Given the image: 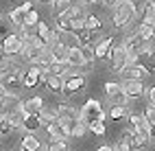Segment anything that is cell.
<instances>
[{
  "label": "cell",
  "instance_id": "6da1fadb",
  "mask_svg": "<svg viewBox=\"0 0 155 151\" xmlns=\"http://www.w3.org/2000/svg\"><path fill=\"white\" fill-rule=\"evenodd\" d=\"M24 72L26 70L18 64H5L0 66V83L5 86L9 94H18L20 88L24 86Z\"/></svg>",
  "mask_w": 155,
  "mask_h": 151
},
{
  "label": "cell",
  "instance_id": "7a4b0ae2",
  "mask_svg": "<svg viewBox=\"0 0 155 151\" xmlns=\"http://www.w3.org/2000/svg\"><path fill=\"white\" fill-rule=\"evenodd\" d=\"M138 5H136V0H118L116 7H114V26L116 29H122V26H127L133 18L138 15Z\"/></svg>",
  "mask_w": 155,
  "mask_h": 151
},
{
  "label": "cell",
  "instance_id": "3957f363",
  "mask_svg": "<svg viewBox=\"0 0 155 151\" xmlns=\"http://www.w3.org/2000/svg\"><path fill=\"white\" fill-rule=\"evenodd\" d=\"M79 118L90 127V125L98 123V120H105V109H103V105L96 99H87L85 105L81 107V112H79Z\"/></svg>",
  "mask_w": 155,
  "mask_h": 151
},
{
  "label": "cell",
  "instance_id": "277c9868",
  "mask_svg": "<svg viewBox=\"0 0 155 151\" xmlns=\"http://www.w3.org/2000/svg\"><path fill=\"white\" fill-rule=\"evenodd\" d=\"M85 83H87V79H85L83 75H79V72H68V75L64 77V92H61V94H66V99H70V96L79 94L81 90L85 88Z\"/></svg>",
  "mask_w": 155,
  "mask_h": 151
},
{
  "label": "cell",
  "instance_id": "5b68a950",
  "mask_svg": "<svg viewBox=\"0 0 155 151\" xmlns=\"http://www.w3.org/2000/svg\"><path fill=\"white\" fill-rule=\"evenodd\" d=\"M22 46H24V39H22V35H20V33H13V31H11L7 37H2V48H5V53H7L9 59L22 53Z\"/></svg>",
  "mask_w": 155,
  "mask_h": 151
},
{
  "label": "cell",
  "instance_id": "8992f818",
  "mask_svg": "<svg viewBox=\"0 0 155 151\" xmlns=\"http://www.w3.org/2000/svg\"><path fill=\"white\" fill-rule=\"evenodd\" d=\"M109 59H111V70L116 75H120L122 70L127 68V64L131 62L129 59V55H127V48L125 46H114V50H111V55H109Z\"/></svg>",
  "mask_w": 155,
  "mask_h": 151
},
{
  "label": "cell",
  "instance_id": "52a82bcc",
  "mask_svg": "<svg viewBox=\"0 0 155 151\" xmlns=\"http://www.w3.org/2000/svg\"><path fill=\"white\" fill-rule=\"evenodd\" d=\"M147 44H149V42H147V39H142L138 33L129 35V37L125 39V42H122V46L127 48V55H129V59H131V62H138V55L142 53V48L147 46Z\"/></svg>",
  "mask_w": 155,
  "mask_h": 151
},
{
  "label": "cell",
  "instance_id": "ba28073f",
  "mask_svg": "<svg viewBox=\"0 0 155 151\" xmlns=\"http://www.w3.org/2000/svg\"><path fill=\"white\" fill-rule=\"evenodd\" d=\"M35 31H37L39 39H42L44 44H48V46H53L55 42H59V31H57V29H50L44 20H39V22H37Z\"/></svg>",
  "mask_w": 155,
  "mask_h": 151
},
{
  "label": "cell",
  "instance_id": "9c48e42d",
  "mask_svg": "<svg viewBox=\"0 0 155 151\" xmlns=\"http://www.w3.org/2000/svg\"><path fill=\"white\" fill-rule=\"evenodd\" d=\"M120 75H125V79H140V81H144L151 72L144 68V64H140V62H129L127 68L122 70Z\"/></svg>",
  "mask_w": 155,
  "mask_h": 151
},
{
  "label": "cell",
  "instance_id": "30bf717a",
  "mask_svg": "<svg viewBox=\"0 0 155 151\" xmlns=\"http://www.w3.org/2000/svg\"><path fill=\"white\" fill-rule=\"evenodd\" d=\"M122 90L127 92L129 99H140L147 92V88H144V83L140 79H125V81H122Z\"/></svg>",
  "mask_w": 155,
  "mask_h": 151
},
{
  "label": "cell",
  "instance_id": "8fae6325",
  "mask_svg": "<svg viewBox=\"0 0 155 151\" xmlns=\"http://www.w3.org/2000/svg\"><path fill=\"white\" fill-rule=\"evenodd\" d=\"M111 50H114V37H111V35H105L101 42H96V46H94V55H96V59H105V57L109 59Z\"/></svg>",
  "mask_w": 155,
  "mask_h": 151
},
{
  "label": "cell",
  "instance_id": "7c38bea8",
  "mask_svg": "<svg viewBox=\"0 0 155 151\" xmlns=\"http://www.w3.org/2000/svg\"><path fill=\"white\" fill-rule=\"evenodd\" d=\"M39 79H42V68L35 66V64H31L26 68V72H24V88H35L39 86Z\"/></svg>",
  "mask_w": 155,
  "mask_h": 151
},
{
  "label": "cell",
  "instance_id": "4fadbf2b",
  "mask_svg": "<svg viewBox=\"0 0 155 151\" xmlns=\"http://www.w3.org/2000/svg\"><path fill=\"white\" fill-rule=\"evenodd\" d=\"M68 64H70V68H83L85 66L83 46H70L68 48Z\"/></svg>",
  "mask_w": 155,
  "mask_h": 151
},
{
  "label": "cell",
  "instance_id": "5bb4252c",
  "mask_svg": "<svg viewBox=\"0 0 155 151\" xmlns=\"http://www.w3.org/2000/svg\"><path fill=\"white\" fill-rule=\"evenodd\" d=\"M138 62L144 64V68L149 70V72H155V48H151L149 44L142 48V53L138 55Z\"/></svg>",
  "mask_w": 155,
  "mask_h": 151
},
{
  "label": "cell",
  "instance_id": "9a60e30c",
  "mask_svg": "<svg viewBox=\"0 0 155 151\" xmlns=\"http://www.w3.org/2000/svg\"><path fill=\"white\" fill-rule=\"evenodd\" d=\"M44 123H42V116L39 114H24V120H22V129L24 132H31L35 134L37 129H42Z\"/></svg>",
  "mask_w": 155,
  "mask_h": 151
},
{
  "label": "cell",
  "instance_id": "2e32d148",
  "mask_svg": "<svg viewBox=\"0 0 155 151\" xmlns=\"http://www.w3.org/2000/svg\"><path fill=\"white\" fill-rule=\"evenodd\" d=\"M44 88H46V92H50V94H61V92H64V77L50 72L48 79H46V83H44Z\"/></svg>",
  "mask_w": 155,
  "mask_h": 151
},
{
  "label": "cell",
  "instance_id": "e0dca14e",
  "mask_svg": "<svg viewBox=\"0 0 155 151\" xmlns=\"http://www.w3.org/2000/svg\"><path fill=\"white\" fill-rule=\"evenodd\" d=\"M22 109L26 114H39L44 109V99L42 96H31V99L22 101Z\"/></svg>",
  "mask_w": 155,
  "mask_h": 151
},
{
  "label": "cell",
  "instance_id": "ac0fdd59",
  "mask_svg": "<svg viewBox=\"0 0 155 151\" xmlns=\"http://www.w3.org/2000/svg\"><path fill=\"white\" fill-rule=\"evenodd\" d=\"M68 48L64 42H55L53 46H50V55H53V62H68Z\"/></svg>",
  "mask_w": 155,
  "mask_h": 151
},
{
  "label": "cell",
  "instance_id": "d6986e66",
  "mask_svg": "<svg viewBox=\"0 0 155 151\" xmlns=\"http://www.w3.org/2000/svg\"><path fill=\"white\" fill-rule=\"evenodd\" d=\"M149 143H151L149 127H138L136 129V138H133V149H144Z\"/></svg>",
  "mask_w": 155,
  "mask_h": 151
},
{
  "label": "cell",
  "instance_id": "ffe728a7",
  "mask_svg": "<svg viewBox=\"0 0 155 151\" xmlns=\"http://www.w3.org/2000/svg\"><path fill=\"white\" fill-rule=\"evenodd\" d=\"M9 22H11L15 29H20V26H22L24 24V18H26V9L22 7V5H18L15 9H11V11H9Z\"/></svg>",
  "mask_w": 155,
  "mask_h": 151
},
{
  "label": "cell",
  "instance_id": "44dd1931",
  "mask_svg": "<svg viewBox=\"0 0 155 151\" xmlns=\"http://www.w3.org/2000/svg\"><path fill=\"white\" fill-rule=\"evenodd\" d=\"M44 127H46L48 138H70V136H68V132H66L64 127H61L59 120H53V123H48V125H44Z\"/></svg>",
  "mask_w": 155,
  "mask_h": 151
},
{
  "label": "cell",
  "instance_id": "7402d4cb",
  "mask_svg": "<svg viewBox=\"0 0 155 151\" xmlns=\"http://www.w3.org/2000/svg\"><path fill=\"white\" fill-rule=\"evenodd\" d=\"M22 149L24 151H37V149H42V140H39L35 134L26 132L24 138H22Z\"/></svg>",
  "mask_w": 155,
  "mask_h": 151
},
{
  "label": "cell",
  "instance_id": "603a6c76",
  "mask_svg": "<svg viewBox=\"0 0 155 151\" xmlns=\"http://www.w3.org/2000/svg\"><path fill=\"white\" fill-rule=\"evenodd\" d=\"M142 22H149V24L155 26V0L144 2V9H142Z\"/></svg>",
  "mask_w": 155,
  "mask_h": 151
},
{
  "label": "cell",
  "instance_id": "cb8c5ba5",
  "mask_svg": "<svg viewBox=\"0 0 155 151\" xmlns=\"http://www.w3.org/2000/svg\"><path fill=\"white\" fill-rule=\"evenodd\" d=\"M136 33H138L142 39H147V42H149V39H153V37H155V26H153V24H149V22H140V24H138V29H136Z\"/></svg>",
  "mask_w": 155,
  "mask_h": 151
},
{
  "label": "cell",
  "instance_id": "d4e9b609",
  "mask_svg": "<svg viewBox=\"0 0 155 151\" xmlns=\"http://www.w3.org/2000/svg\"><path fill=\"white\" fill-rule=\"evenodd\" d=\"M64 13H66L70 20H85V15H87L83 5H70L68 11H64Z\"/></svg>",
  "mask_w": 155,
  "mask_h": 151
},
{
  "label": "cell",
  "instance_id": "484cf974",
  "mask_svg": "<svg viewBox=\"0 0 155 151\" xmlns=\"http://www.w3.org/2000/svg\"><path fill=\"white\" fill-rule=\"evenodd\" d=\"M48 70H50V72H53V75L66 77V75L70 72V64H68V62H50Z\"/></svg>",
  "mask_w": 155,
  "mask_h": 151
},
{
  "label": "cell",
  "instance_id": "4316f807",
  "mask_svg": "<svg viewBox=\"0 0 155 151\" xmlns=\"http://www.w3.org/2000/svg\"><path fill=\"white\" fill-rule=\"evenodd\" d=\"M85 26L90 29L92 33H101L103 31V22L98 20V15H94V13H87L85 15Z\"/></svg>",
  "mask_w": 155,
  "mask_h": 151
},
{
  "label": "cell",
  "instance_id": "83f0119b",
  "mask_svg": "<svg viewBox=\"0 0 155 151\" xmlns=\"http://www.w3.org/2000/svg\"><path fill=\"white\" fill-rule=\"evenodd\" d=\"M55 29L59 33H70L72 31V22H70V18L66 15V13H61V15H57V22H55Z\"/></svg>",
  "mask_w": 155,
  "mask_h": 151
},
{
  "label": "cell",
  "instance_id": "f1b7e54d",
  "mask_svg": "<svg viewBox=\"0 0 155 151\" xmlns=\"http://www.w3.org/2000/svg\"><path fill=\"white\" fill-rule=\"evenodd\" d=\"M70 138H50L48 143V151H64V149H70Z\"/></svg>",
  "mask_w": 155,
  "mask_h": 151
},
{
  "label": "cell",
  "instance_id": "f546056e",
  "mask_svg": "<svg viewBox=\"0 0 155 151\" xmlns=\"http://www.w3.org/2000/svg\"><path fill=\"white\" fill-rule=\"evenodd\" d=\"M107 99H109V103H111V105H127V103H129V96H127V92H125L122 88L118 90L116 94L107 96Z\"/></svg>",
  "mask_w": 155,
  "mask_h": 151
},
{
  "label": "cell",
  "instance_id": "4dcf8cb0",
  "mask_svg": "<svg viewBox=\"0 0 155 151\" xmlns=\"http://www.w3.org/2000/svg\"><path fill=\"white\" fill-rule=\"evenodd\" d=\"M87 129H90V127H87V125L83 123V120L79 118L77 123L72 125V129H70V138H81V136H85V132H87Z\"/></svg>",
  "mask_w": 155,
  "mask_h": 151
},
{
  "label": "cell",
  "instance_id": "1f68e13d",
  "mask_svg": "<svg viewBox=\"0 0 155 151\" xmlns=\"http://www.w3.org/2000/svg\"><path fill=\"white\" fill-rule=\"evenodd\" d=\"M13 129H15V125L11 123V118H9V116H0V136L5 138V136L11 134Z\"/></svg>",
  "mask_w": 155,
  "mask_h": 151
},
{
  "label": "cell",
  "instance_id": "d6a6232c",
  "mask_svg": "<svg viewBox=\"0 0 155 151\" xmlns=\"http://www.w3.org/2000/svg\"><path fill=\"white\" fill-rule=\"evenodd\" d=\"M50 2H53V13L57 18V15H61L64 11H68V7L72 5V0H50Z\"/></svg>",
  "mask_w": 155,
  "mask_h": 151
},
{
  "label": "cell",
  "instance_id": "836d02e7",
  "mask_svg": "<svg viewBox=\"0 0 155 151\" xmlns=\"http://www.w3.org/2000/svg\"><path fill=\"white\" fill-rule=\"evenodd\" d=\"M83 59H85V68H87V70H92V68H94V62H96L94 48H90V46H83Z\"/></svg>",
  "mask_w": 155,
  "mask_h": 151
},
{
  "label": "cell",
  "instance_id": "e575fe53",
  "mask_svg": "<svg viewBox=\"0 0 155 151\" xmlns=\"http://www.w3.org/2000/svg\"><path fill=\"white\" fill-rule=\"evenodd\" d=\"M129 127L138 129V127H149L147 118H144L142 114H129Z\"/></svg>",
  "mask_w": 155,
  "mask_h": 151
},
{
  "label": "cell",
  "instance_id": "d590c367",
  "mask_svg": "<svg viewBox=\"0 0 155 151\" xmlns=\"http://www.w3.org/2000/svg\"><path fill=\"white\" fill-rule=\"evenodd\" d=\"M109 116H111L114 120L125 118V116H127V105H111V109H109Z\"/></svg>",
  "mask_w": 155,
  "mask_h": 151
},
{
  "label": "cell",
  "instance_id": "8d00e7d4",
  "mask_svg": "<svg viewBox=\"0 0 155 151\" xmlns=\"http://www.w3.org/2000/svg\"><path fill=\"white\" fill-rule=\"evenodd\" d=\"M39 22V13L35 11V9H31V11H26V18H24V24H31V26H37Z\"/></svg>",
  "mask_w": 155,
  "mask_h": 151
},
{
  "label": "cell",
  "instance_id": "74e56055",
  "mask_svg": "<svg viewBox=\"0 0 155 151\" xmlns=\"http://www.w3.org/2000/svg\"><path fill=\"white\" fill-rule=\"evenodd\" d=\"M142 116L147 118V123H155V103H149L147 107H144Z\"/></svg>",
  "mask_w": 155,
  "mask_h": 151
},
{
  "label": "cell",
  "instance_id": "f35d334b",
  "mask_svg": "<svg viewBox=\"0 0 155 151\" xmlns=\"http://www.w3.org/2000/svg\"><path fill=\"white\" fill-rule=\"evenodd\" d=\"M90 132H94L96 136H105V132H107V127H105V120H98V123L90 125Z\"/></svg>",
  "mask_w": 155,
  "mask_h": 151
},
{
  "label": "cell",
  "instance_id": "ab89813d",
  "mask_svg": "<svg viewBox=\"0 0 155 151\" xmlns=\"http://www.w3.org/2000/svg\"><path fill=\"white\" fill-rule=\"evenodd\" d=\"M11 22H9V18L7 20H2V18H0V37H7L9 33H11Z\"/></svg>",
  "mask_w": 155,
  "mask_h": 151
},
{
  "label": "cell",
  "instance_id": "60d3db41",
  "mask_svg": "<svg viewBox=\"0 0 155 151\" xmlns=\"http://www.w3.org/2000/svg\"><path fill=\"white\" fill-rule=\"evenodd\" d=\"M39 116H42V123H44V125L57 120V112H48V109H42V112H39Z\"/></svg>",
  "mask_w": 155,
  "mask_h": 151
},
{
  "label": "cell",
  "instance_id": "b9f144b4",
  "mask_svg": "<svg viewBox=\"0 0 155 151\" xmlns=\"http://www.w3.org/2000/svg\"><path fill=\"white\" fill-rule=\"evenodd\" d=\"M120 88H122V83H116V81H107V83H105V94H107V96H111V94H116Z\"/></svg>",
  "mask_w": 155,
  "mask_h": 151
},
{
  "label": "cell",
  "instance_id": "7bdbcfd3",
  "mask_svg": "<svg viewBox=\"0 0 155 151\" xmlns=\"http://www.w3.org/2000/svg\"><path fill=\"white\" fill-rule=\"evenodd\" d=\"M9 62V57H7V53H5V48H2V44H0V66H5Z\"/></svg>",
  "mask_w": 155,
  "mask_h": 151
},
{
  "label": "cell",
  "instance_id": "ee69618b",
  "mask_svg": "<svg viewBox=\"0 0 155 151\" xmlns=\"http://www.w3.org/2000/svg\"><path fill=\"white\" fill-rule=\"evenodd\" d=\"M147 96H149V103H155V86L147 90Z\"/></svg>",
  "mask_w": 155,
  "mask_h": 151
},
{
  "label": "cell",
  "instance_id": "f6af8a7d",
  "mask_svg": "<svg viewBox=\"0 0 155 151\" xmlns=\"http://www.w3.org/2000/svg\"><path fill=\"white\" fill-rule=\"evenodd\" d=\"M116 2H118V0H103V5H105V7H116Z\"/></svg>",
  "mask_w": 155,
  "mask_h": 151
},
{
  "label": "cell",
  "instance_id": "bcb514c9",
  "mask_svg": "<svg viewBox=\"0 0 155 151\" xmlns=\"http://www.w3.org/2000/svg\"><path fill=\"white\" fill-rule=\"evenodd\" d=\"M114 149V145H101L98 147V151H111Z\"/></svg>",
  "mask_w": 155,
  "mask_h": 151
},
{
  "label": "cell",
  "instance_id": "7dc6e473",
  "mask_svg": "<svg viewBox=\"0 0 155 151\" xmlns=\"http://www.w3.org/2000/svg\"><path fill=\"white\" fill-rule=\"evenodd\" d=\"M85 5H103V0H83Z\"/></svg>",
  "mask_w": 155,
  "mask_h": 151
},
{
  "label": "cell",
  "instance_id": "c3c4849f",
  "mask_svg": "<svg viewBox=\"0 0 155 151\" xmlns=\"http://www.w3.org/2000/svg\"><path fill=\"white\" fill-rule=\"evenodd\" d=\"M5 94H7V90H5V86H2V83H0V99H2Z\"/></svg>",
  "mask_w": 155,
  "mask_h": 151
},
{
  "label": "cell",
  "instance_id": "681fc988",
  "mask_svg": "<svg viewBox=\"0 0 155 151\" xmlns=\"http://www.w3.org/2000/svg\"><path fill=\"white\" fill-rule=\"evenodd\" d=\"M42 2H48V0H42Z\"/></svg>",
  "mask_w": 155,
  "mask_h": 151
}]
</instances>
